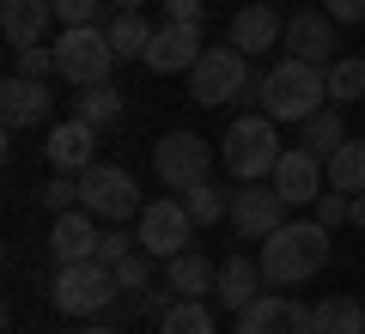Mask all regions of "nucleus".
Listing matches in <instances>:
<instances>
[{"label":"nucleus","mask_w":365,"mask_h":334,"mask_svg":"<svg viewBox=\"0 0 365 334\" xmlns=\"http://www.w3.org/2000/svg\"><path fill=\"white\" fill-rule=\"evenodd\" d=\"M329 268V225L317 219H292L262 244V280L268 286H304Z\"/></svg>","instance_id":"nucleus-1"},{"label":"nucleus","mask_w":365,"mask_h":334,"mask_svg":"<svg viewBox=\"0 0 365 334\" xmlns=\"http://www.w3.org/2000/svg\"><path fill=\"white\" fill-rule=\"evenodd\" d=\"M256 91H262V116L299 128L304 116H317L329 103V67H311V61H299V55H287L274 73H262Z\"/></svg>","instance_id":"nucleus-2"},{"label":"nucleus","mask_w":365,"mask_h":334,"mask_svg":"<svg viewBox=\"0 0 365 334\" xmlns=\"http://www.w3.org/2000/svg\"><path fill=\"white\" fill-rule=\"evenodd\" d=\"M220 158H225V170H232L237 182H262V177H274V165H280V122L274 116H237L232 128H225V140H220Z\"/></svg>","instance_id":"nucleus-3"},{"label":"nucleus","mask_w":365,"mask_h":334,"mask_svg":"<svg viewBox=\"0 0 365 334\" xmlns=\"http://www.w3.org/2000/svg\"><path fill=\"white\" fill-rule=\"evenodd\" d=\"M116 268H104V261H67V268H55V286H49V304L61 310V316H98V310L116 304Z\"/></svg>","instance_id":"nucleus-4"},{"label":"nucleus","mask_w":365,"mask_h":334,"mask_svg":"<svg viewBox=\"0 0 365 334\" xmlns=\"http://www.w3.org/2000/svg\"><path fill=\"white\" fill-rule=\"evenodd\" d=\"M55 61H61V79L79 91V85H104L110 67H116L122 55L110 49V31H104V25H61Z\"/></svg>","instance_id":"nucleus-5"},{"label":"nucleus","mask_w":365,"mask_h":334,"mask_svg":"<svg viewBox=\"0 0 365 334\" xmlns=\"http://www.w3.org/2000/svg\"><path fill=\"white\" fill-rule=\"evenodd\" d=\"M250 91V55L244 49H207L195 67H189V98L201 103V110H220V103H232V98H244Z\"/></svg>","instance_id":"nucleus-6"},{"label":"nucleus","mask_w":365,"mask_h":334,"mask_svg":"<svg viewBox=\"0 0 365 334\" xmlns=\"http://www.w3.org/2000/svg\"><path fill=\"white\" fill-rule=\"evenodd\" d=\"M153 170H158V182L165 189H195V182H207L213 177V146L201 140V134H165V140L153 146Z\"/></svg>","instance_id":"nucleus-7"},{"label":"nucleus","mask_w":365,"mask_h":334,"mask_svg":"<svg viewBox=\"0 0 365 334\" xmlns=\"http://www.w3.org/2000/svg\"><path fill=\"white\" fill-rule=\"evenodd\" d=\"M189 237H195V213H189L182 201L158 194V201L140 207V249H146V256L170 261V256H182V249H189Z\"/></svg>","instance_id":"nucleus-8"},{"label":"nucleus","mask_w":365,"mask_h":334,"mask_svg":"<svg viewBox=\"0 0 365 334\" xmlns=\"http://www.w3.org/2000/svg\"><path fill=\"white\" fill-rule=\"evenodd\" d=\"M79 194H86V207L98 219H110V225H122V219L140 207V182H134V170H122V165H91L86 177H79Z\"/></svg>","instance_id":"nucleus-9"},{"label":"nucleus","mask_w":365,"mask_h":334,"mask_svg":"<svg viewBox=\"0 0 365 334\" xmlns=\"http://www.w3.org/2000/svg\"><path fill=\"white\" fill-rule=\"evenodd\" d=\"M287 225V194L274 189H262V182H244V189L232 194V231L237 237H250V244H268L274 231Z\"/></svg>","instance_id":"nucleus-10"},{"label":"nucleus","mask_w":365,"mask_h":334,"mask_svg":"<svg viewBox=\"0 0 365 334\" xmlns=\"http://www.w3.org/2000/svg\"><path fill=\"white\" fill-rule=\"evenodd\" d=\"M237 334H317V310L299 304V298L262 292L256 304L237 310Z\"/></svg>","instance_id":"nucleus-11"},{"label":"nucleus","mask_w":365,"mask_h":334,"mask_svg":"<svg viewBox=\"0 0 365 334\" xmlns=\"http://www.w3.org/2000/svg\"><path fill=\"white\" fill-rule=\"evenodd\" d=\"M287 55H299V61H311V67H335V19L323 13V6H311V13H292L287 19Z\"/></svg>","instance_id":"nucleus-12"},{"label":"nucleus","mask_w":365,"mask_h":334,"mask_svg":"<svg viewBox=\"0 0 365 334\" xmlns=\"http://www.w3.org/2000/svg\"><path fill=\"white\" fill-rule=\"evenodd\" d=\"M98 213L91 207H73V213H55L49 225V256L55 268H67V261H98Z\"/></svg>","instance_id":"nucleus-13"},{"label":"nucleus","mask_w":365,"mask_h":334,"mask_svg":"<svg viewBox=\"0 0 365 334\" xmlns=\"http://www.w3.org/2000/svg\"><path fill=\"white\" fill-rule=\"evenodd\" d=\"M55 98H49V79H25V73H6V85H0V122L6 128H37V122H49Z\"/></svg>","instance_id":"nucleus-14"},{"label":"nucleus","mask_w":365,"mask_h":334,"mask_svg":"<svg viewBox=\"0 0 365 334\" xmlns=\"http://www.w3.org/2000/svg\"><path fill=\"white\" fill-rule=\"evenodd\" d=\"M280 37H287V25H280V13H274L268 0H250V6H237L232 25H225V43L244 55H268L280 49Z\"/></svg>","instance_id":"nucleus-15"},{"label":"nucleus","mask_w":365,"mask_h":334,"mask_svg":"<svg viewBox=\"0 0 365 334\" xmlns=\"http://www.w3.org/2000/svg\"><path fill=\"white\" fill-rule=\"evenodd\" d=\"M201 55H207L201 25H158L153 43H146V67H153V73H189Z\"/></svg>","instance_id":"nucleus-16"},{"label":"nucleus","mask_w":365,"mask_h":334,"mask_svg":"<svg viewBox=\"0 0 365 334\" xmlns=\"http://www.w3.org/2000/svg\"><path fill=\"white\" fill-rule=\"evenodd\" d=\"M268 182L287 194V207H311L317 194H323V158H317L311 146H287Z\"/></svg>","instance_id":"nucleus-17"},{"label":"nucleus","mask_w":365,"mask_h":334,"mask_svg":"<svg viewBox=\"0 0 365 334\" xmlns=\"http://www.w3.org/2000/svg\"><path fill=\"white\" fill-rule=\"evenodd\" d=\"M91 146H98V128L91 122H79V116H67V122H55L49 128V165L55 170H67V177H86L91 170Z\"/></svg>","instance_id":"nucleus-18"},{"label":"nucleus","mask_w":365,"mask_h":334,"mask_svg":"<svg viewBox=\"0 0 365 334\" xmlns=\"http://www.w3.org/2000/svg\"><path fill=\"white\" fill-rule=\"evenodd\" d=\"M55 25V0H0V31H6V43L13 49H25V43H43Z\"/></svg>","instance_id":"nucleus-19"},{"label":"nucleus","mask_w":365,"mask_h":334,"mask_svg":"<svg viewBox=\"0 0 365 334\" xmlns=\"http://www.w3.org/2000/svg\"><path fill=\"white\" fill-rule=\"evenodd\" d=\"M256 286H262V261H250V256H232V261H220V280H213V298H220L225 310H244V304H256Z\"/></svg>","instance_id":"nucleus-20"},{"label":"nucleus","mask_w":365,"mask_h":334,"mask_svg":"<svg viewBox=\"0 0 365 334\" xmlns=\"http://www.w3.org/2000/svg\"><path fill=\"white\" fill-rule=\"evenodd\" d=\"M73 116H79V122H91V128L104 134V128H116V122L128 116V98H122V91L110 85V79H104V85H79Z\"/></svg>","instance_id":"nucleus-21"},{"label":"nucleus","mask_w":365,"mask_h":334,"mask_svg":"<svg viewBox=\"0 0 365 334\" xmlns=\"http://www.w3.org/2000/svg\"><path fill=\"white\" fill-rule=\"evenodd\" d=\"M165 280H170V292H177V298H201V292H213L220 268H213L207 256H195V249H182V256L165 261Z\"/></svg>","instance_id":"nucleus-22"},{"label":"nucleus","mask_w":365,"mask_h":334,"mask_svg":"<svg viewBox=\"0 0 365 334\" xmlns=\"http://www.w3.org/2000/svg\"><path fill=\"white\" fill-rule=\"evenodd\" d=\"M299 140L311 146L317 158H329L335 146H347V122H341V110H335V103H323L317 116H304V122H299Z\"/></svg>","instance_id":"nucleus-23"},{"label":"nucleus","mask_w":365,"mask_h":334,"mask_svg":"<svg viewBox=\"0 0 365 334\" xmlns=\"http://www.w3.org/2000/svg\"><path fill=\"white\" fill-rule=\"evenodd\" d=\"M104 31H110V49H116L122 61H146V43H153V25H146V13H116Z\"/></svg>","instance_id":"nucleus-24"},{"label":"nucleus","mask_w":365,"mask_h":334,"mask_svg":"<svg viewBox=\"0 0 365 334\" xmlns=\"http://www.w3.org/2000/svg\"><path fill=\"white\" fill-rule=\"evenodd\" d=\"M329 189L341 194H365V140H347L329 152Z\"/></svg>","instance_id":"nucleus-25"},{"label":"nucleus","mask_w":365,"mask_h":334,"mask_svg":"<svg viewBox=\"0 0 365 334\" xmlns=\"http://www.w3.org/2000/svg\"><path fill=\"white\" fill-rule=\"evenodd\" d=\"M182 207L195 213V225H220V219H232V189H220V182H195V189H182Z\"/></svg>","instance_id":"nucleus-26"},{"label":"nucleus","mask_w":365,"mask_h":334,"mask_svg":"<svg viewBox=\"0 0 365 334\" xmlns=\"http://www.w3.org/2000/svg\"><path fill=\"white\" fill-rule=\"evenodd\" d=\"M220 322H213V310L201 304V298H177V304L158 316V334H213Z\"/></svg>","instance_id":"nucleus-27"},{"label":"nucleus","mask_w":365,"mask_h":334,"mask_svg":"<svg viewBox=\"0 0 365 334\" xmlns=\"http://www.w3.org/2000/svg\"><path fill=\"white\" fill-rule=\"evenodd\" d=\"M317 334H365V304L359 298H323L317 304Z\"/></svg>","instance_id":"nucleus-28"},{"label":"nucleus","mask_w":365,"mask_h":334,"mask_svg":"<svg viewBox=\"0 0 365 334\" xmlns=\"http://www.w3.org/2000/svg\"><path fill=\"white\" fill-rule=\"evenodd\" d=\"M359 98H365V61L359 55H341V61L329 67V103L347 110V103H359Z\"/></svg>","instance_id":"nucleus-29"},{"label":"nucleus","mask_w":365,"mask_h":334,"mask_svg":"<svg viewBox=\"0 0 365 334\" xmlns=\"http://www.w3.org/2000/svg\"><path fill=\"white\" fill-rule=\"evenodd\" d=\"M13 73H25V79H49V73H61V61H55L49 43H25V49H13Z\"/></svg>","instance_id":"nucleus-30"},{"label":"nucleus","mask_w":365,"mask_h":334,"mask_svg":"<svg viewBox=\"0 0 365 334\" xmlns=\"http://www.w3.org/2000/svg\"><path fill=\"white\" fill-rule=\"evenodd\" d=\"M49 213H73V207H86V194H79V177H67V170H55V182H43L37 194Z\"/></svg>","instance_id":"nucleus-31"},{"label":"nucleus","mask_w":365,"mask_h":334,"mask_svg":"<svg viewBox=\"0 0 365 334\" xmlns=\"http://www.w3.org/2000/svg\"><path fill=\"white\" fill-rule=\"evenodd\" d=\"M153 261H158V256H146V249H128V256L116 261V286L140 298V292H146V280H153Z\"/></svg>","instance_id":"nucleus-32"},{"label":"nucleus","mask_w":365,"mask_h":334,"mask_svg":"<svg viewBox=\"0 0 365 334\" xmlns=\"http://www.w3.org/2000/svg\"><path fill=\"white\" fill-rule=\"evenodd\" d=\"M311 213H317V225H329V231H335V225H347V213H353V194L323 189V194L311 201Z\"/></svg>","instance_id":"nucleus-33"},{"label":"nucleus","mask_w":365,"mask_h":334,"mask_svg":"<svg viewBox=\"0 0 365 334\" xmlns=\"http://www.w3.org/2000/svg\"><path fill=\"white\" fill-rule=\"evenodd\" d=\"M158 13H165V25H201L207 0H158Z\"/></svg>","instance_id":"nucleus-34"},{"label":"nucleus","mask_w":365,"mask_h":334,"mask_svg":"<svg viewBox=\"0 0 365 334\" xmlns=\"http://www.w3.org/2000/svg\"><path fill=\"white\" fill-rule=\"evenodd\" d=\"M98 6L104 0H55V19L61 25H98Z\"/></svg>","instance_id":"nucleus-35"},{"label":"nucleus","mask_w":365,"mask_h":334,"mask_svg":"<svg viewBox=\"0 0 365 334\" xmlns=\"http://www.w3.org/2000/svg\"><path fill=\"white\" fill-rule=\"evenodd\" d=\"M128 249H134V237H128V231H116V225H110V231L98 237V261H104V268H116V261L128 256Z\"/></svg>","instance_id":"nucleus-36"},{"label":"nucleus","mask_w":365,"mask_h":334,"mask_svg":"<svg viewBox=\"0 0 365 334\" xmlns=\"http://www.w3.org/2000/svg\"><path fill=\"white\" fill-rule=\"evenodd\" d=\"M323 13L335 25H365V0H323Z\"/></svg>","instance_id":"nucleus-37"},{"label":"nucleus","mask_w":365,"mask_h":334,"mask_svg":"<svg viewBox=\"0 0 365 334\" xmlns=\"http://www.w3.org/2000/svg\"><path fill=\"white\" fill-rule=\"evenodd\" d=\"M347 225H359V231H365V194H353V213H347Z\"/></svg>","instance_id":"nucleus-38"},{"label":"nucleus","mask_w":365,"mask_h":334,"mask_svg":"<svg viewBox=\"0 0 365 334\" xmlns=\"http://www.w3.org/2000/svg\"><path fill=\"white\" fill-rule=\"evenodd\" d=\"M110 6H116V13H140L146 0H110Z\"/></svg>","instance_id":"nucleus-39"},{"label":"nucleus","mask_w":365,"mask_h":334,"mask_svg":"<svg viewBox=\"0 0 365 334\" xmlns=\"http://www.w3.org/2000/svg\"><path fill=\"white\" fill-rule=\"evenodd\" d=\"M79 334H116V328H104V322H91V328H79Z\"/></svg>","instance_id":"nucleus-40"}]
</instances>
